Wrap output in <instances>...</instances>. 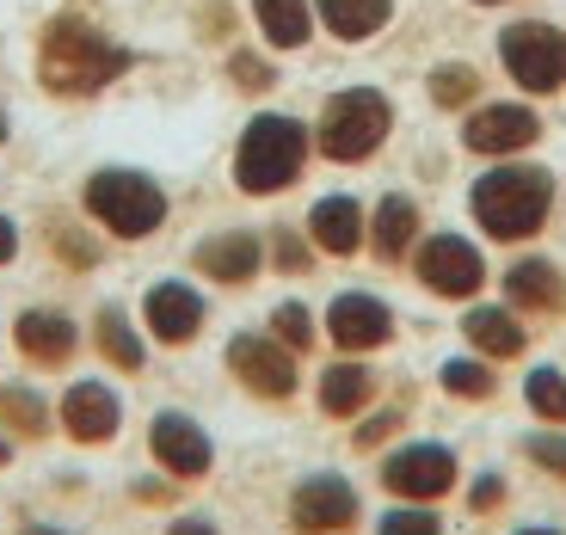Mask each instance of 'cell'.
I'll return each instance as SVG.
<instances>
[{"label":"cell","mask_w":566,"mask_h":535,"mask_svg":"<svg viewBox=\"0 0 566 535\" xmlns=\"http://www.w3.org/2000/svg\"><path fill=\"white\" fill-rule=\"evenodd\" d=\"M290 523H296L302 535L352 529V523H357V493H352V480H339V474H308L296 493H290Z\"/></svg>","instance_id":"obj_9"},{"label":"cell","mask_w":566,"mask_h":535,"mask_svg":"<svg viewBox=\"0 0 566 535\" xmlns=\"http://www.w3.org/2000/svg\"><path fill=\"white\" fill-rule=\"evenodd\" d=\"M0 424H13L25 437H43L50 431V407H43L31 388H0Z\"/></svg>","instance_id":"obj_26"},{"label":"cell","mask_w":566,"mask_h":535,"mask_svg":"<svg viewBox=\"0 0 566 535\" xmlns=\"http://www.w3.org/2000/svg\"><path fill=\"white\" fill-rule=\"evenodd\" d=\"M395 431H400V412H395V407L376 412V419L357 424V450H376V443H382V437H395Z\"/></svg>","instance_id":"obj_34"},{"label":"cell","mask_w":566,"mask_h":535,"mask_svg":"<svg viewBox=\"0 0 566 535\" xmlns=\"http://www.w3.org/2000/svg\"><path fill=\"white\" fill-rule=\"evenodd\" d=\"M0 141H7V112H0Z\"/></svg>","instance_id":"obj_43"},{"label":"cell","mask_w":566,"mask_h":535,"mask_svg":"<svg viewBox=\"0 0 566 535\" xmlns=\"http://www.w3.org/2000/svg\"><path fill=\"white\" fill-rule=\"evenodd\" d=\"M148 443H155V462L167 468V474H179V480H198V474H210V437H203V424L198 419H185V412H160L155 419V431H148Z\"/></svg>","instance_id":"obj_12"},{"label":"cell","mask_w":566,"mask_h":535,"mask_svg":"<svg viewBox=\"0 0 566 535\" xmlns=\"http://www.w3.org/2000/svg\"><path fill=\"white\" fill-rule=\"evenodd\" d=\"M167 535H216V523H210V517H179Z\"/></svg>","instance_id":"obj_39"},{"label":"cell","mask_w":566,"mask_h":535,"mask_svg":"<svg viewBox=\"0 0 566 535\" xmlns=\"http://www.w3.org/2000/svg\"><path fill=\"white\" fill-rule=\"evenodd\" d=\"M302 160H308V129L296 124V117H253L241 136V148H234V179H241V191H253V198H265V191H283V185L302 172Z\"/></svg>","instance_id":"obj_3"},{"label":"cell","mask_w":566,"mask_h":535,"mask_svg":"<svg viewBox=\"0 0 566 535\" xmlns=\"http://www.w3.org/2000/svg\"><path fill=\"white\" fill-rule=\"evenodd\" d=\"M468 203L493 240H530L554 210V179L542 167H493L474 179Z\"/></svg>","instance_id":"obj_2"},{"label":"cell","mask_w":566,"mask_h":535,"mask_svg":"<svg viewBox=\"0 0 566 535\" xmlns=\"http://www.w3.org/2000/svg\"><path fill=\"white\" fill-rule=\"evenodd\" d=\"M99 352L112 357L117 369H142V338L129 326L124 308H99Z\"/></svg>","instance_id":"obj_25"},{"label":"cell","mask_w":566,"mask_h":535,"mask_svg":"<svg viewBox=\"0 0 566 535\" xmlns=\"http://www.w3.org/2000/svg\"><path fill=\"white\" fill-rule=\"evenodd\" d=\"M536 136H542V124H536L530 105H486V112H474V117H468V129H462L468 148H474V155H493V160L530 148Z\"/></svg>","instance_id":"obj_13"},{"label":"cell","mask_w":566,"mask_h":535,"mask_svg":"<svg viewBox=\"0 0 566 535\" xmlns=\"http://www.w3.org/2000/svg\"><path fill=\"white\" fill-rule=\"evenodd\" d=\"M412 240H419V203L412 198H382L376 203V216H369V246H376V259H407Z\"/></svg>","instance_id":"obj_20"},{"label":"cell","mask_w":566,"mask_h":535,"mask_svg":"<svg viewBox=\"0 0 566 535\" xmlns=\"http://www.w3.org/2000/svg\"><path fill=\"white\" fill-rule=\"evenodd\" d=\"M419 277H424V290H438V296H474L486 283V265H481V253L468 246L462 234H431L419 246Z\"/></svg>","instance_id":"obj_10"},{"label":"cell","mask_w":566,"mask_h":535,"mask_svg":"<svg viewBox=\"0 0 566 535\" xmlns=\"http://www.w3.org/2000/svg\"><path fill=\"white\" fill-rule=\"evenodd\" d=\"M388 124H395V112H388V99L376 93V86H345V93L326 99L314 141H321L326 160H369L376 148H382Z\"/></svg>","instance_id":"obj_5"},{"label":"cell","mask_w":566,"mask_h":535,"mask_svg":"<svg viewBox=\"0 0 566 535\" xmlns=\"http://www.w3.org/2000/svg\"><path fill=\"white\" fill-rule=\"evenodd\" d=\"M253 13L271 50H302L308 43V0H253Z\"/></svg>","instance_id":"obj_24"},{"label":"cell","mask_w":566,"mask_h":535,"mask_svg":"<svg viewBox=\"0 0 566 535\" xmlns=\"http://www.w3.org/2000/svg\"><path fill=\"white\" fill-rule=\"evenodd\" d=\"M382 486L395 499H412V505H431L455 486V455L443 443H407L382 462Z\"/></svg>","instance_id":"obj_8"},{"label":"cell","mask_w":566,"mask_h":535,"mask_svg":"<svg viewBox=\"0 0 566 535\" xmlns=\"http://www.w3.org/2000/svg\"><path fill=\"white\" fill-rule=\"evenodd\" d=\"M13 338H19V352H25L31 364H69L74 357V321L56 314V308H25L19 326H13Z\"/></svg>","instance_id":"obj_17"},{"label":"cell","mask_w":566,"mask_h":535,"mask_svg":"<svg viewBox=\"0 0 566 535\" xmlns=\"http://www.w3.org/2000/svg\"><path fill=\"white\" fill-rule=\"evenodd\" d=\"M19 535H62V529H50V523H25Z\"/></svg>","instance_id":"obj_40"},{"label":"cell","mask_w":566,"mask_h":535,"mask_svg":"<svg viewBox=\"0 0 566 535\" xmlns=\"http://www.w3.org/2000/svg\"><path fill=\"white\" fill-rule=\"evenodd\" d=\"M86 216L99 228H112L117 240H142L167 222V191H160L148 172L129 167H105L86 179Z\"/></svg>","instance_id":"obj_4"},{"label":"cell","mask_w":566,"mask_h":535,"mask_svg":"<svg viewBox=\"0 0 566 535\" xmlns=\"http://www.w3.org/2000/svg\"><path fill=\"white\" fill-rule=\"evenodd\" d=\"M117 419H124V400L105 381H74L69 395H62V424H69L74 443H112Z\"/></svg>","instance_id":"obj_14"},{"label":"cell","mask_w":566,"mask_h":535,"mask_svg":"<svg viewBox=\"0 0 566 535\" xmlns=\"http://www.w3.org/2000/svg\"><path fill=\"white\" fill-rule=\"evenodd\" d=\"M524 450H530V462H542L548 474H560V480H566V431H536V437L524 443Z\"/></svg>","instance_id":"obj_32"},{"label":"cell","mask_w":566,"mask_h":535,"mask_svg":"<svg viewBox=\"0 0 566 535\" xmlns=\"http://www.w3.org/2000/svg\"><path fill=\"white\" fill-rule=\"evenodd\" d=\"M271 338H283L290 352H308L314 345V321L302 302H277V314H271Z\"/></svg>","instance_id":"obj_30"},{"label":"cell","mask_w":566,"mask_h":535,"mask_svg":"<svg viewBox=\"0 0 566 535\" xmlns=\"http://www.w3.org/2000/svg\"><path fill=\"white\" fill-rule=\"evenodd\" d=\"M259 259H265V246H259V234H247V228H228V234H210L198 246V271L216 283H247L259 271Z\"/></svg>","instance_id":"obj_16"},{"label":"cell","mask_w":566,"mask_h":535,"mask_svg":"<svg viewBox=\"0 0 566 535\" xmlns=\"http://www.w3.org/2000/svg\"><path fill=\"white\" fill-rule=\"evenodd\" d=\"M443 388L462 395V400H486L499 388V376H493V364H481V357H450V364H443Z\"/></svg>","instance_id":"obj_27"},{"label":"cell","mask_w":566,"mask_h":535,"mask_svg":"<svg viewBox=\"0 0 566 535\" xmlns=\"http://www.w3.org/2000/svg\"><path fill=\"white\" fill-rule=\"evenodd\" d=\"M7 455H13V443H7V437H0V468H7Z\"/></svg>","instance_id":"obj_41"},{"label":"cell","mask_w":566,"mask_h":535,"mask_svg":"<svg viewBox=\"0 0 566 535\" xmlns=\"http://www.w3.org/2000/svg\"><path fill=\"white\" fill-rule=\"evenodd\" d=\"M517 535H560V529H517Z\"/></svg>","instance_id":"obj_42"},{"label":"cell","mask_w":566,"mask_h":535,"mask_svg":"<svg viewBox=\"0 0 566 535\" xmlns=\"http://www.w3.org/2000/svg\"><path fill=\"white\" fill-rule=\"evenodd\" d=\"M376 535H443V523L424 505H395L382 523H376Z\"/></svg>","instance_id":"obj_31"},{"label":"cell","mask_w":566,"mask_h":535,"mask_svg":"<svg viewBox=\"0 0 566 535\" xmlns=\"http://www.w3.org/2000/svg\"><path fill=\"white\" fill-rule=\"evenodd\" d=\"M388 0H321V19H326V31L339 43H364V38H376V31L388 25Z\"/></svg>","instance_id":"obj_22"},{"label":"cell","mask_w":566,"mask_h":535,"mask_svg":"<svg viewBox=\"0 0 566 535\" xmlns=\"http://www.w3.org/2000/svg\"><path fill=\"white\" fill-rule=\"evenodd\" d=\"M228 74H234V86H241V93H265V86L277 81V74H271V62L265 56H247V50L228 62Z\"/></svg>","instance_id":"obj_33"},{"label":"cell","mask_w":566,"mask_h":535,"mask_svg":"<svg viewBox=\"0 0 566 535\" xmlns=\"http://www.w3.org/2000/svg\"><path fill=\"white\" fill-rule=\"evenodd\" d=\"M505 296L511 308H530V314H560L566 308V283L548 259H524V265L505 271Z\"/></svg>","instance_id":"obj_19"},{"label":"cell","mask_w":566,"mask_h":535,"mask_svg":"<svg viewBox=\"0 0 566 535\" xmlns=\"http://www.w3.org/2000/svg\"><path fill=\"white\" fill-rule=\"evenodd\" d=\"M308 234H314V246L333 253V259L357 253V246H364V210H357V198H321L308 210Z\"/></svg>","instance_id":"obj_18"},{"label":"cell","mask_w":566,"mask_h":535,"mask_svg":"<svg viewBox=\"0 0 566 535\" xmlns=\"http://www.w3.org/2000/svg\"><path fill=\"white\" fill-rule=\"evenodd\" d=\"M271 259H277L283 271H308V246H302V240L290 234V228H283L277 240H271Z\"/></svg>","instance_id":"obj_36"},{"label":"cell","mask_w":566,"mask_h":535,"mask_svg":"<svg viewBox=\"0 0 566 535\" xmlns=\"http://www.w3.org/2000/svg\"><path fill=\"white\" fill-rule=\"evenodd\" d=\"M228 369L241 376V388L265 400H290L296 395V352L283 338H265V333H241L228 345Z\"/></svg>","instance_id":"obj_7"},{"label":"cell","mask_w":566,"mask_h":535,"mask_svg":"<svg viewBox=\"0 0 566 535\" xmlns=\"http://www.w3.org/2000/svg\"><path fill=\"white\" fill-rule=\"evenodd\" d=\"M468 505H474V511H499V505H505V480H499V474H486L481 486L468 493Z\"/></svg>","instance_id":"obj_37"},{"label":"cell","mask_w":566,"mask_h":535,"mask_svg":"<svg viewBox=\"0 0 566 535\" xmlns=\"http://www.w3.org/2000/svg\"><path fill=\"white\" fill-rule=\"evenodd\" d=\"M326 333H333L339 352H376V345L395 338V314H388V302L364 296V290H345V296L326 308Z\"/></svg>","instance_id":"obj_11"},{"label":"cell","mask_w":566,"mask_h":535,"mask_svg":"<svg viewBox=\"0 0 566 535\" xmlns=\"http://www.w3.org/2000/svg\"><path fill=\"white\" fill-rule=\"evenodd\" d=\"M499 62L511 69V81L524 93H560L566 86V31L524 19V25H505L499 38Z\"/></svg>","instance_id":"obj_6"},{"label":"cell","mask_w":566,"mask_h":535,"mask_svg":"<svg viewBox=\"0 0 566 535\" xmlns=\"http://www.w3.org/2000/svg\"><path fill=\"white\" fill-rule=\"evenodd\" d=\"M56 253L69 259V265H93V259H99V246H93L86 234H74V228H56Z\"/></svg>","instance_id":"obj_35"},{"label":"cell","mask_w":566,"mask_h":535,"mask_svg":"<svg viewBox=\"0 0 566 535\" xmlns=\"http://www.w3.org/2000/svg\"><path fill=\"white\" fill-rule=\"evenodd\" d=\"M13 253H19V228L0 216V265H13Z\"/></svg>","instance_id":"obj_38"},{"label":"cell","mask_w":566,"mask_h":535,"mask_svg":"<svg viewBox=\"0 0 566 535\" xmlns=\"http://www.w3.org/2000/svg\"><path fill=\"white\" fill-rule=\"evenodd\" d=\"M369 395H376V376H369L364 364H333L321 376V407L333 412V419H357V412L369 407Z\"/></svg>","instance_id":"obj_21"},{"label":"cell","mask_w":566,"mask_h":535,"mask_svg":"<svg viewBox=\"0 0 566 535\" xmlns=\"http://www.w3.org/2000/svg\"><path fill=\"white\" fill-rule=\"evenodd\" d=\"M129 69V50L112 43L99 25H86L81 13H62L43 25V43H38V81L62 99H93L117 74Z\"/></svg>","instance_id":"obj_1"},{"label":"cell","mask_w":566,"mask_h":535,"mask_svg":"<svg viewBox=\"0 0 566 535\" xmlns=\"http://www.w3.org/2000/svg\"><path fill=\"white\" fill-rule=\"evenodd\" d=\"M474 93H481V74L468 69V62H443V69H431V99H438L443 112L468 105Z\"/></svg>","instance_id":"obj_28"},{"label":"cell","mask_w":566,"mask_h":535,"mask_svg":"<svg viewBox=\"0 0 566 535\" xmlns=\"http://www.w3.org/2000/svg\"><path fill=\"white\" fill-rule=\"evenodd\" d=\"M462 333H468V345L486 352V357H517L524 352V326H517L511 308H474L462 321Z\"/></svg>","instance_id":"obj_23"},{"label":"cell","mask_w":566,"mask_h":535,"mask_svg":"<svg viewBox=\"0 0 566 535\" xmlns=\"http://www.w3.org/2000/svg\"><path fill=\"white\" fill-rule=\"evenodd\" d=\"M142 321H148V333H155L160 345H185V338H198V326H203V296L191 283H155L148 302H142Z\"/></svg>","instance_id":"obj_15"},{"label":"cell","mask_w":566,"mask_h":535,"mask_svg":"<svg viewBox=\"0 0 566 535\" xmlns=\"http://www.w3.org/2000/svg\"><path fill=\"white\" fill-rule=\"evenodd\" d=\"M524 395H530V407H536L542 419L560 424V431H566V376H560V369H536Z\"/></svg>","instance_id":"obj_29"},{"label":"cell","mask_w":566,"mask_h":535,"mask_svg":"<svg viewBox=\"0 0 566 535\" xmlns=\"http://www.w3.org/2000/svg\"><path fill=\"white\" fill-rule=\"evenodd\" d=\"M481 7H493V0H481Z\"/></svg>","instance_id":"obj_44"}]
</instances>
